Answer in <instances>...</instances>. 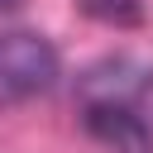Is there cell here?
<instances>
[{
  "label": "cell",
  "instance_id": "cell-3",
  "mask_svg": "<svg viewBox=\"0 0 153 153\" xmlns=\"http://www.w3.org/2000/svg\"><path fill=\"white\" fill-rule=\"evenodd\" d=\"M96 24H110V29H134L143 19V0H76Z\"/></svg>",
  "mask_w": 153,
  "mask_h": 153
},
{
  "label": "cell",
  "instance_id": "cell-4",
  "mask_svg": "<svg viewBox=\"0 0 153 153\" xmlns=\"http://www.w3.org/2000/svg\"><path fill=\"white\" fill-rule=\"evenodd\" d=\"M24 0H0V14H10V10H19Z\"/></svg>",
  "mask_w": 153,
  "mask_h": 153
},
{
  "label": "cell",
  "instance_id": "cell-2",
  "mask_svg": "<svg viewBox=\"0 0 153 153\" xmlns=\"http://www.w3.org/2000/svg\"><path fill=\"white\" fill-rule=\"evenodd\" d=\"M81 120L86 129L110 143L115 153H153V124L143 115V105L134 100H115V96H81Z\"/></svg>",
  "mask_w": 153,
  "mask_h": 153
},
{
  "label": "cell",
  "instance_id": "cell-1",
  "mask_svg": "<svg viewBox=\"0 0 153 153\" xmlns=\"http://www.w3.org/2000/svg\"><path fill=\"white\" fill-rule=\"evenodd\" d=\"M57 76H62V57L43 33H29V29L0 33V105L33 100L53 91Z\"/></svg>",
  "mask_w": 153,
  "mask_h": 153
}]
</instances>
